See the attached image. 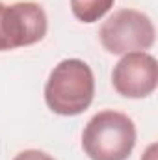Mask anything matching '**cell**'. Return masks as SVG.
I'll list each match as a JSON object with an SVG mask.
<instances>
[{"label":"cell","mask_w":158,"mask_h":160,"mask_svg":"<svg viewBox=\"0 0 158 160\" xmlns=\"http://www.w3.org/2000/svg\"><path fill=\"white\" fill-rule=\"evenodd\" d=\"M114 2L116 0H71V11L78 21L91 24L102 19L112 9Z\"/></svg>","instance_id":"6"},{"label":"cell","mask_w":158,"mask_h":160,"mask_svg":"<svg viewBox=\"0 0 158 160\" xmlns=\"http://www.w3.org/2000/svg\"><path fill=\"white\" fill-rule=\"evenodd\" d=\"M134 145V121L116 110L95 114L82 132V149L91 160H126Z\"/></svg>","instance_id":"2"},{"label":"cell","mask_w":158,"mask_h":160,"mask_svg":"<svg viewBox=\"0 0 158 160\" xmlns=\"http://www.w3.org/2000/svg\"><path fill=\"white\" fill-rule=\"evenodd\" d=\"M48 30L45 9L36 2H0V50H13L39 43Z\"/></svg>","instance_id":"4"},{"label":"cell","mask_w":158,"mask_h":160,"mask_svg":"<svg viewBox=\"0 0 158 160\" xmlns=\"http://www.w3.org/2000/svg\"><path fill=\"white\" fill-rule=\"evenodd\" d=\"M112 84L126 99L149 97L158 86L156 58L143 50L123 54L112 71Z\"/></svg>","instance_id":"5"},{"label":"cell","mask_w":158,"mask_h":160,"mask_svg":"<svg viewBox=\"0 0 158 160\" xmlns=\"http://www.w3.org/2000/svg\"><path fill=\"white\" fill-rule=\"evenodd\" d=\"M13 160H54L50 155L43 153V151H37V149H26L22 153H19Z\"/></svg>","instance_id":"7"},{"label":"cell","mask_w":158,"mask_h":160,"mask_svg":"<svg viewBox=\"0 0 158 160\" xmlns=\"http://www.w3.org/2000/svg\"><path fill=\"white\" fill-rule=\"evenodd\" d=\"M141 160H156V143H151L147 147V151L143 153Z\"/></svg>","instance_id":"8"},{"label":"cell","mask_w":158,"mask_h":160,"mask_svg":"<svg viewBox=\"0 0 158 160\" xmlns=\"http://www.w3.org/2000/svg\"><path fill=\"white\" fill-rule=\"evenodd\" d=\"M95 95L91 67L78 58L62 60L45 84V102L58 116H78L86 112Z\"/></svg>","instance_id":"1"},{"label":"cell","mask_w":158,"mask_h":160,"mask_svg":"<svg viewBox=\"0 0 158 160\" xmlns=\"http://www.w3.org/2000/svg\"><path fill=\"white\" fill-rule=\"evenodd\" d=\"M156 30L153 21L138 9H119L110 15L101 30L99 39L110 54H128L149 50L155 45Z\"/></svg>","instance_id":"3"}]
</instances>
